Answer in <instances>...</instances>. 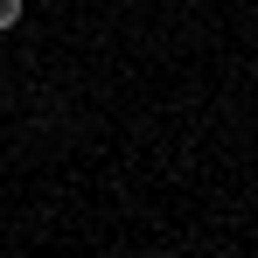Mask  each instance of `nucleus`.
<instances>
[{"mask_svg":"<svg viewBox=\"0 0 258 258\" xmlns=\"http://www.w3.org/2000/svg\"><path fill=\"white\" fill-rule=\"evenodd\" d=\"M14 21H21V0H0V35H7Z\"/></svg>","mask_w":258,"mask_h":258,"instance_id":"1","label":"nucleus"}]
</instances>
